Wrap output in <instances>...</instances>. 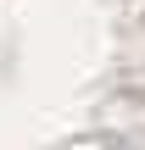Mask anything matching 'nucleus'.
Segmentation results:
<instances>
[{"instance_id":"1","label":"nucleus","mask_w":145,"mask_h":150,"mask_svg":"<svg viewBox=\"0 0 145 150\" xmlns=\"http://www.w3.org/2000/svg\"><path fill=\"white\" fill-rule=\"evenodd\" d=\"M145 150V0H0V150Z\"/></svg>"}]
</instances>
